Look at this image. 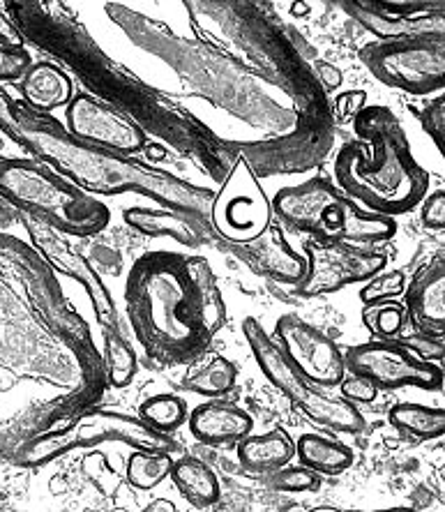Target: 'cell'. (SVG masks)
Here are the masks:
<instances>
[{"label":"cell","instance_id":"obj_1","mask_svg":"<svg viewBox=\"0 0 445 512\" xmlns=\"http://www.w3.org/2000/svg\"><path fill=\"white\" fill-rule=\"evenodd\" d=\"M0 132L37 160L70 176L77 187L84 185L90 192H139L143 197L164 203V208L199 220L213 206L215 194L210 190L185 183L171 173L150 169L120 153L79 141L56 118L37 114L24 100H14L3 88H0Z\"/></svg>","mask_w":445,"mask_h":512},{"label":"cell","instance_id":"obj_2","mask_svg":"<svg viewBox=\"0 0 445 512\" xmlns=\"http://www.w3.org/2000/svg\"><path fill=\"white\" fill-rule=\"evenodd\" d=\"M125 305L134 337L157 365L190 363L213 342L185 256L173 252L141 256L127 275Z\"/></svg>","mask_w":445,"mask_h":512},{"label":"cell","instance_id":"obj_3","mask_svg":"<svg viewBox=\"0 0 445 512\" xmlns=\"http://www.w3.org/2000/svg\"><path fill=\"white\" fill-rule=\"evenodd\" d=\"M353 123L360 139L335 155V185L369 213H409L425 199L429 176L413 157L399 118L386 107H369Z\"/></svg>","mask_w":445,"mask_h":512},{"label":"cell","instance_id":"obj_4","mask_svg":"<svg viewBox=\"0 0 445 512\" xmlns=\"http://www.w3.org/2000/svg\"><path fill=\"white\" fill-rule=\"evenodd\" d=\"M0 199L17 213L77 238L95 236L111 220V210L102 201L33 160L0 162Z\"/></svg>","mask_w":445,"mask_h":512},{"label":"cell","instance_id":"obj_5","mask_svg":"<svg viewBox=\"0 0 445 512\" xmlns=\"http://www.w3.org/2000/svg\"><path fill=\"white\" fill-rule=\"evenodd\" d=\"M273 215L314 240H337L351 245H372L397 233L392 217L369 213L351 201L335 183L312 178L307 183L282 187L273 199Z\"/></svg>","mask_w":445,"mask_h":512},{"label":"cell","instance_id":"obj_6","mask_svg":"<svg viewBox=\"0 0 445 512\" xmlns=\"http://www.w3.org/2000/svg\"><path fill=\"white\" fill-rule=\"evenodd\" d=\"M243 335L263 376L273 383L279 393L289 399L291 406H296L314 425L326 427L330 432L339 434H360L365 429V416H362L356 406L323 393L321 388L309 383L289 363V358L279 349L275 337L259 321L252 319V316H247L243 321Z\"/></svg>","mask_w":445,"mask_h":512},{"label":"cell","instance_id":"obj_7","mask_svg":"<svg viewBox=\"0 0 445 512\" xmlns=\"http://www.w3.org/2000/svg\"><path fill=\"white\" fill-rule=\"evenodd\" d=\"M125 443L132 450H143V453H176V443L169 439V434L155 432L141 418L125 416L118 411H86L72 420V425L58 429L56 434L44 436L40 441H33L21 453L19 462L35 466L44 464L49 459L72 453L79 448H93L100 443Z\"/></svg>","mask_w":445,"mask_h":512},{"label":"cell","instance_id":"obj_8","mask_svg":"<svg viewBox=\"0 0 445 512\" xmlns=\"http://www.w3.org/2000/svg\"><path fill=\"white\" fill-rule=\"evenodd\" d=\"M360 60L381 84L409 95H429L445 86V37L406 42H372Z\"/></svg>","mask_w":445,"mask_h":512},{"label":"cell","instance_id":"obj_9","mask_svg":"<svg viewBox=\"0 0 445 512\" xmlns=\"http://www.w3.org/2000/svg\"><path fill=\"white\" fill-rule=\"evenodd\" d=\"M213 231L233 245L250 243L273 224V206L243 157L233 164L229 176L210 206Z\"/></svg>","mask_w":445,"mask_h":512},{"label":"cell","instance_id":"obj_10","mask_svg":"<svg viewBox=\"0 0 445 512\" xmlns=\"http://www.w3.org/2000/svg\"><path fill=\"white\" fill-rule=\"evenodd\" d=\"M307 273L296 289L298 296L316 298L346 289L356 282H367L388 266V256L367 247L337 243V240H314L305 243Z\"/></svg>","mask_w":445,"mask_h":512},{"label":"cell","instance_id":"obj_11","mask_svg":"<svg viewBox=\"0 0 445 512\" xmlns=\"http://www.w3.org/2000/svg\"><path fill=\"white\" fill-rule=\"evenodd\" d=\"M344 367L349 374L372 381L376 390L443 388L441 367L434 363H422L395 340H372L351 346L344 353Z\"/></svg>","mask_w":445,"mask_h":512},{"label":"cell","instance_id":"obj_12","mask_svg":"<svg viewBox=\"0 0 445 512\" xmlns=\"http://www.w3.org/2000/svg\"><path fill=\"white\" fill-rule=\"evenodd\" d=\"M275 340L289 363L316 388H333L346 376L344 353L333 337L296 314L279 316Z\"/></svg>","mask_w":445,"mask_h":512},{"label":"cell","instance_id":"obj_13","mask_svg":"<svg viewBox=\"0 0 445 512\" xmlns=\"http://www.w3.org/2000/svg\"><path fill=\"white\" fill-rule=\"evenodd\" d=\"M72 137L111 153H139L146 148V132L86 93L72 97L65 111Z\"/></svg>","mask_w":445,"mask_h":512},{"label":"cell","instance_id":"obj_14","mask_svg":"<svg viewBox=\"0 0 445 512\" xmlns=\"http://www.w3.org/2000/svg\"><path fill=\"white\" fill-rule=\"evenodd\" d=\"M26 227L30 231V236H33V243L37 245V250L47 256L51 266H54L58 273L72 277L74 282L84 286L100 326L118 328L116 303H113L107 284H104L102 277L97 275L93 263H90L81 252L72 250V247L67 245L63 238H58L47 224L37 222L33 217H26Z\"/></svg>","mask_w":445,"mask_h":512},{"label":"cell","instance_id":"obj_15","mask_svg":"<svg viewBox=\"0 0 445 512\" xmlns=\"http://www.w3.org/2000/svg\"><path fill=\"white\" fill-rule=\"evenodd\" d=\"M404 310L418 333L443 337L445 330V256L443 250L420 266L404 289Z\"/></svg>","mask_w":445,"mask_h":512},{"label":"cell","instance_id":"obj_16","mask_svg":"<svg viewBox=\"0 0 445 512\" xmlns=\"http://www.w3.org/2000/svg\"><path fill=\"white\" fill-rule=\"evenodd\" d=\"M233 254L243 256L261 275L279 284L298 286L307 273L305 256L293 250L289 240L284 238V231L275 227V224H270L266 231H261L250 243L233 245Z\"/></svg>","mask_w":445,"mask_h":512},{"label":"cell","instance_id":"obj_17","mask_svg":"<svg viewBox=\"0 0 445 512\" xmlns=\"http://www.w3.org/2000/svg\"><path fill=\"white\" fill-rule=\"evenodd\" d=\"M187 427L203 446H238L252 434L254 420L243 406L226 399H210L187 413Z\"/></svg>","mask_w":445,"mask_h":512},{"label":"cell","instance_id":"obj_18","mask_svg":"<svg viewBox=\"0 0 445 512\" xmlns=\"http://www.w3.org/2000/svg\"><path fill=\"white\" fill-rule=\"evenodd\" d=\"M346 12L358 21L362 28L379 37V42H406L422 40V37H439L443 35V10L425 14L416 19H399L381 12L376 0H351L342 3Z\"/></svg>","mask_w":445,"mask_h":512},{"label":"cell","instance_id":"obj_19","mask_svg":"<svg viewBox=\"0 0 445 512\" xmlns=\"http://www.w3.org/2000/svg\"><path fill=\"white\" fill-rule=\"evenodd\" d=\"M127 227L139 231L146 238H171L185 247H199L208 243L210 233L201 227L199 217L176 213L169 208L132 206L123 213Z\"/></svg>","mask_w":445,"mask_h":512},{"label":"cell","instance_id":"obj_20","mask_svg":"<svg viewBox=\"0 0 445 512\" xmlns=\"http://www.w3.org/2000/svg\"><path fill=\"white\" fill-rule=\"evenodd\" d=\"M296 457V441L282 427H273L263 434H250L238 443V462L245 471L256 476H270Z\"/></svg>","mask_w":445,"mask_h":512},{"label":"cell","instance_id":"obj_21","mask_svg":"<svg viewBox=\"0 0 445 512\" xmlns=\"http://www.w3.org/2000/svg\"><path fill=\"white\" fill-rule=\"evenodd\" d=\"M21 97L37 114H49L72 102L74 86L63 70L42 60V63H33L26 77L21 79Z\"/></svg>","mask_w":445,"mask_h":512},{"label":"cell","instance_id":"obj_22","mask_svg":"<svg viewBox=\"0 0 445 512\" xmlns=\"http://www.w3.org/2000/svg\"><path fill=\"white\" fill-rule=\"evenodd\" d=\"M169 478L173 480L178 492L183 494V499L192 503L194 508L213 506L222 496V487L215 471L192 455H183L178 459L173 457Z\"/></svg>","mask_w":445,"mask_h":512},{"label":"cell","instance_id":"obj_23","mask_svg":"<svg viewBox=\"0 0 445 512\" xmlns=\"http://www.w3.org/2000/svg\"><path fill=\"white\" fill-rule=\"evenodd\" d=\"M296 457L300 466L319 476H339L353 464V450L326 434L307 432L296 441Z\"/></svg>","mask_w":445,"mask_h":512},{"label":"cell","instance_id":"obj_24","mask_svg":"<svg viewBox=\"0 0 445 512\" xmlns=\"http://www.w3.org/2000/svg\"><path fill=\"white\" fill-rule=\"evenodd\" d=\"M185 266L194 282L196 296H199L203 323H206L210 340H213V337L226 326V303L220 282H217L213 266H210L203 256H185Z\"/></svg>","mask_w":445,"mask_h":512},{"label":"cell","instance_id":"obj_25","mask_svg":"<svg viewBox=\"0 0 445 512\" xmlns=\"http://www.w3.org/2000/svg\"><path fill=\"white\" fill-rule=\"evenodd\" d=\"M388 420L392 427H397L399 432L416 436L422 441H434L441 439L445 434V411L443 406H422L413 402L395 404L388 413Z\"/></svg>","mask_w":445,"mask_h":512},{"label":"cell","instance_id":"obj_26","mask_svg":"<svg viewBox=\"0 0 445 512\" xmlns=\"http://www.w3.org/2000/svg\"><path fill=\"white\" fill-rule=\"evenodd\" d=\"M139 370L137 353L120 328H104V374L113 388H127Z\"/></svg>","mask_w":445,"mask_h":512},{"label":"cell","instance_id":"obj_27","mask_svg":"<svg viewBox=\"0 0 445 512\" xmlns=\"http://www.w3.org/2000/svg\"><path fill=\"white\" fill-rule=\"evenodd\" d=\"M238 383V367L231 363L229 358L215 356L210 358L201 370H196L192 376L185 379V388L190 393L210 397V399H222L229 395Z\"/></svg>","mask_w":445,"mask_h":512},{"label":"cell","instance_id":"obj_28","mask_svg":"<svg viewBox=\"0 0 445 512\" xmlns=\"http://www.w3.org/2000/svg\"><path fill=\"white\" fill-rule=\"evenodd\" d=\"M139 416L155 432L171 434L187 423V402L173 393H157L141 404Z\"/></svg>","mask_w":445,"mask_h":512},{"label":"cell","instance_id":"obj_29","mask_svg":"<svg viewBox=\"0 0 445 512\" xmlns=\"http://www.w3.org/2000/svg\"><path fill=\"white\" fill-rule=\"evenodd\" d=\"M173 455L169 453H143L134 450L127 459V483L143 492H150L171 476Z\"/></svg>","mask_w":445,"mask_h":512},{"label":"cell","instance_id":"obj_30","mask_svg":"<svg viewBox=\"0 0 445 512\" xmlns=\"http://www.w3.org/2000/svg\"><path fill=\"white\" fill-rule=\"evenodd\" d=\"M406 319L409 316H406L404 305L397 303V300L367 305L362 310V323H365L376 340H392V337H397L404 330Z\"/></svg>","mask_w":445,"mask_h":512},{"label":"cell","instance_id":"obj_31","mask_svg":"<svg viewBox=\"0 0 445 512\" xmlns=\"http://www.w3.org/2000/svg\"><path fill=\"white\" fill-rule=\"evenodd\" d=\"M406 289V275L402 270H383V273L374 275L372 280L360 289V303L362 305H376L386 303V300H397Z\"/></svg>","mask_w":445,"mask_h":512},{"label":"cell","instance_id":"obj_32","mask_svg":"<svg viewBox=\"0 0 445 512\" xmlns=\"http://www.w3.org/2000/svg\"><path fill=\"white\" fill-rule=\"evenodd\" d=\"M268 485L277 489V492H289V494H305V492H316L321 487L319 473L305 469V466H291L286 464L284 469L266 476Z\"/></svg>","mask_w":445,"mask_h":512},{"label":"cell","instance_id":"obj_33","mask_svg":"<svg viewBox=\"0 0 445 512\" xmlns=\"http://www.w3.org/2000/svg\"><path fill=\"white\" fill-rule=\"evenodd\" d=\"M33 67V56L24 44L0 42V84L21 81Z\"/></svg>","mask_w":445,"mask_h":512},{"label":"cell","instance_id":"obj_34","mask_svg":"<svg viewBox=\"0 0 445 512\" xmlns=\"http://www.w3.org/2000/svg\"><path fill=\"white\" fill-rule=\"evenodd\" d=\"M422 130L429 134V139L434 141V146L445 155V95L441 93L429 107L422 109L420 114Z\"/></svg>","mask_w":445,"mask_h":512},{"label":"cell","instance_id":"obj_35","mask_svg":"<svg viewBox=\"0 0 445 512\" xmlns=\"http://www.w3.org/2000/svg\"><path fill=\"white\" fill-rule=\"evenodd\" d=\"M406 351H411L413 356L422 363H443V337L425 335V333H413L404 340H399Z\"/></svg>","mask_w":445,"mask_h":512},{"label":"cell","instance_id":"obj_36","mask_svg":"<svg viewBox=\"0 0 445 512\" xmlns=\"http://www.w3.org/2000/svg\"><path fill=\"white\" fill-rule=\"evenodd\" d=\"M339 393H342V399L349 404H372L376 397H379V390L372 381L362 379V376L349 374L344 376L342 383H339Z\"/></svg>","mask_w":445,"mask_h":512},{"label":"cell","instance_id":"obj_37","mask_svg":"<svg viewBox=\"0 0 445 512\" xmlns=\"http://www.w3.org/2000/svg\"><path fill=\"white\" fill-rule=\"evenodd\" d=\"M420 220L427 229H434V231L445 229V190H436L434 194H429L425 203H422Z\"/></svg>","mask_w":445,"mask_h":512},{"label":"cell","instance_id":"obj_38","mask_svg":"<svg viewBox=\"0 0 445 512\" xmlns=\"http://www.w3.org/2000/svg\"><path fill=\"white\" fill-rule=\"evenodd\" d=\"M367 104V90H344L335 97V111L342 120H353Z\"/></svg>","mask_w":445,"mask_h":512},{"label":"cell","instance_id":"obj_39","mask_svg":"<svg viewBox=\"0 0 445 512\" xmlns=\"http://www.w3.org/2000/svg\"><path fill=\"white\" fill-rule=\"evenodd\" d=\"M316 72H319V77H321L323 86H326V88H330V90L342 88L344 74H342V70H339L337 65L323 63V60H319V63H316Z\"/></svg>","mask_w":445,"mask_h":512},{"label":"cell","instance_id":"obj_40","mask_svg":"<svg viewBox=\"0 0 445 512\" xmlns=\"http://www.w3.org/2000/svg\"><path fill=\"white\" fill-rule=\"evenodd\" d=\"M0 42L21 44V33L17 30V26L12 24V19L3 12H0Z\"/></svg>","mask_w":445,"mask_h":512},{"label":"cell","instance_id":"obj_41","mask_svg":"<svg viewBox=\"0 0 445 512\" xmlns=\"http://www.w3.org/2000/svg\"><path fill=\"white\" fill-rule=\"evenodd\" d=\"M123 512H130V510H123ZM139 512H178V508H176V503L169 499H155V501H150L146 508H141Z\"/></svg>","mask_w":445,"mask_h":512},{"label":"cell","instance_id":"obj_42","mask_svg":"<svg viewBox=\"0 0 445 512\" xmlns=\"http://www.w3.org/2000/svg\"><path fill=\"white\" fill-rule=\"evenodd\" d=\"M17 210H14L10 203H5L0 199V227H10V224L17 220Z\"/></svg>","mask_w":445,"mask_h":512},{"label":"cell","instance_id":"obj_43","mask_svg":"<svg viewBox=\"0 0 445 512\" xmlns=\"http://www.w3.org/2000/svg\"><path fill=\"white\" fill-rule=\"evenodd\" d=\"M309 12H312V5H309V3H293L291 5L293 17H307Z\"/></svg>","mask_w":445,"mask_h":512},{"label":"cell","instance_id":"obj_44","mask_svg":"<svg viewBox=\"0 0 445 512\" xmlns=\"http://www.w3.org/2000/svg\"><path fill=\"white\" fill-rule=\"evenodd\" d=\"M369 512H416L411 508H383V510H369Z\"/></svg>","mask_w":445,"mask_h":512},{"label":"cell","instance_id":"obj_45","mask_svg":"<svg viewBox=\"0 0 445 512\" xmlns=\"http://www.w3.org/2000/svg\"><path fill=\"white\" fill-rule=\"evenodd\" d=\"M309 512H342V510H337V508H328V506H323V508H314V510H309Z\"/></svg>","mask_w":445,"mask_h":512}]
</instances>
